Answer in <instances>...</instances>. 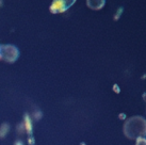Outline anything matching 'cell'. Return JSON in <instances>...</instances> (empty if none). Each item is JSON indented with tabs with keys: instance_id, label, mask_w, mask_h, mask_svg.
Masks as SVG:
<instances>
[{
	"instance_id": "obj_1",
	"label": "cell",
	"mask_w": 146,
	"mask_h": 145,
	"mask_svg": "<svg viewBox=\"0 0 146 145\" xmlns=\"http://www.w3.org/2000/svg\"><path fill=\"white\" fill-rule=\"evenodd\" d=\"M76 0H53L50 7V11L52 13H62L68 10Z\"/></svg>"
},
{
	"instance_id": "obj_2",
	"label": "cell",
	"mask_w": 146,
	"mask_h": 145,
	"mask_svg": "<svg viewBox=\"0 0 146 145\" xmlns=\"http://www.w3.org/2000/svg\"><path fill=\"white\" fill-rule=\"evenodd\" d=\"M17 56H18V51L14 46H11V45L0 46V57H3L5 60L14 61Z\"/></svg>"
},
{
	"instance_id": "obj_3",
	"label": "cell",
	"mask_w": 146,
	"mask_h": 145,
	"mask_svg": "<svg viewBox=\"0 0 146 145\" xmlns=\"http://www.w3.org/2000/svg\"><path fill=\"white\" fill-rule=\"evenodd\" d=\"M105 0H86L88 7L93 10H99L105 5Z\"/></svg>"
},
{
	"instance_id": "obj_4",
	"label": "cell",
	"mask_w": 146,
	"mask_h": 145,
	"mask_svg": "<svg viewBox=\"0 0 146 145\" xmlns=\"http://www.w3.org/2000/svg\"><path fill=\"white\" fill-rule=\"evenodd\" d=\"M2 5V0H0V7Z\"/></svg>"
}]
</instances>
